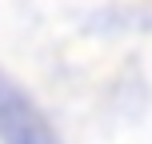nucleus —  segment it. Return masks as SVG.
<instances>
[{
    "mask_svg": "<svg viewBox=\"0 0 152 144\" xmlns=\"http://www.w3.org/2000/svg\"><path fill=\"white\" fill-rule=\"evenodd\" d=\"M0 144H64L48 112L4 68H0Z\"/></svg>",
    "mask_w": 152,
    "mask_h": 144,
    "instance_id": "1",
    "label": "nucleus"
}]
</instances>
